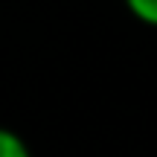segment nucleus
I'll use <instances>...</instances> for the list:
<instances>
[{"label": "nucleus", "instance_id": "1", "mask_svg": "<svg viewBox=\"0 0 157 157\" xmlns=\"http://www.w3.org/2000/svg\"><path fill=\"white\" fill-rule=\"evenodd\" d=\"M0 157H32V154H29V146L23 143L21 134L0 128Z\"/></svg>", "mask_w": 157, "mask_h": 157}, {"label": "nucleus", "instance_id": "2", "mask_svg": "<svg viewBox=\"0 0 157 157\" xmlns=\"http://www.w3.org/2000/svg\"><path fill=\"white\" fill-rule=\"evenodd\" d=\"M125 9H128L131 17H137L140 23L157 29V0H125Z\"/></svg>", "mask_w": 157, "mask_h": 157}]
</instances>
